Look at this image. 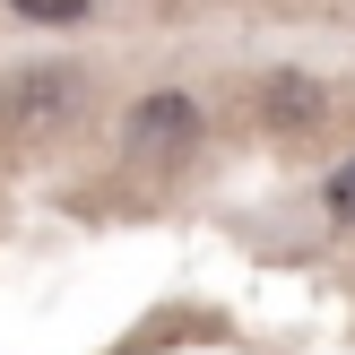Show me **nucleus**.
I'll list each match as a JSON object with an SVG mask.
<instances>
[{
    "mask_svg": "<svg viewBox=\"0 0 355 355\" xmlns=\"http://www.w3.org/2000/svg\"><path fill=\"white\" fill-rule=\"evenodd\" d=\"M121 148H130L139 165H182V156L200 148V104H191L182 87L139 96V104H130V130H121Z\"/></svg>",
    "mask_w": 355,
    "mask_h": 355,
    "instance_id": "f257e3e1",
    "label": "nucleus"
},
{
    "mask_svg": "<svg viewBox=\"0 0 355 355\" xmlns=\"http://www.w3.org/2000/svg\"><path fill=\"white\" fill-rule=\"evenodd\" d=\"M69 113H78V69H61V61H44V69H17V78L0 87V121H9V130H26V139L61 130Z\"/></svg>",
    "mask_w": 355,
    "mask_h": 355,
    "instance_id": "f03ea898",
    "label": "nucleus"
},
{
    "mask_svg": "<svg viewBox=\"0 0 355 355\" xmlns=\"http://www.w3.org/2000/svg\"><path fill=\"white\" fill-rule=\"evenodd\" d=\"M260 121H269L277 139H304L329 121V87L312 78V69H269L260 78Z\"/></svg>",
    "mask_w": 355,
    "mask_h": 355,
    "instance_id": "7ed1b4c3",
    "label": "nucleus"
},
{
    "mask_svg": "<svg viewBox=\"0 0 355 355\" xmlns=\"http://www.w3.org/2000/svg\"><path fill=\"white\" fill-rule=\"evenodd\" d=\"M17 17H26V26H78L87 9H96V0H9Z\"/></svg>",
    "mask_w": 355,
    "mask_h": 355,
    "instance_id": "20e7f679",
    "label": "nucleus"
},
{
    "mask_svg": "<svg viewBox=\"0 0 355 355\" xmlns=\"http://www.w3.org/2000/svg\"><path fill=\"white\" fill-rule=\"evenodd\" d=\"M329 217H338V225H355V156L329 173Z\"/></svg>",
    "mask_w": 355,
    "mask_h": 355,
    "instance_id": "39448f33",
    "label": "nucleus"
}]
</instances>
